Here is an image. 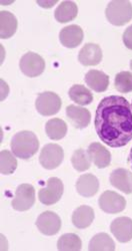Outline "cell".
<instances>
[{"label": "cell", "instance_id": "cb8c5ba5", "mask_svg": "<svg viewBox=\"0 0 132 251\" xmlns=\"http://www.w3.org/2000/svg\"><path fill=\"white\" fill-rule=\"evenodd\" d=\"M68 95L74 102L80 104V106H86V104L91 103L93 100L91 92L82 85L72 86L68 92Z\"/></svg>", "mask_w": 132, "mask_h": 251}, {"label": "cell", "instance_id": "4fadbf2b", "mask_svg": "<svg viewBox=\"0 0 132 251\" xmlns=\"http://www.w3.org/2000/svg\"><path fill=\"white\" fill-rule=\"evenodd\" d=\"M66 116L70 123L77 129H84L91 121L90 112L83 107H77L70 104L66 108Z\"/></svg>", "mask_w": 132, "mask_h": 251}, {"label": "cell", "instance_id": "603a6c76", "mask_svg": "<svg viewBox=\"0 0 132 251\" xmlns=\"http://www.w3.org/2000/svg\"><path fill=\"white\" fill-rule=\"evenodd\" d=\"M89 251H114L115 243L106 233H98L89 242Z\"/></svg>", "mask_w": 132, "mask_h": 251}, {"label": "cell", "instance_id": "8fae6325", "mask_svg": "<svg viewBox=\"0 0 132 251\" xmlns=\"http://www.w3.org/2000/svg\"><path fill=\"white\" fill-rule=\"evenodd\" d=\"M110 230L119 242L126 243L132 239V219L125 216L118 217L112 221Z\"/></svg>", "mask_w": 132, "mask_h": 251}, {"label": "cell", "instance_id": "277c9868", "mask_svg": "<svg viewBox=\"0 0 132 251\" xmlns=\"http://www.w3.org/2000/svg\"><path fill=\"white\" fill-rule=\"evenodd\" d=\"M61 103V99L58 95L52 92H44L38 95L35 100V108L40 115L49 117L59 112Z\"/></svg>", "mask_w": 132, "mask_h": 251}, {"label": "cell", "instance_id": "83f0119b", "mask_svg": "<svg viewBox=\"0 0 132 251\" xmlns=\"http://www.w3.org/2000/svg\"><path fill=\"white\" fill-rule=\"evenodd\" d=\"M114 86L116 90L122 94L132 92V74L129 72H121L116 75Z\"/></svg>", "mask_w": 132, "mask_h": 251}, {"label": "cell", "instance_id": "30bf717a", "mask_svg": "<svg viewBox=\"0 0 132 251\" xmlns=\"http://www.w3.org/2000/svg\"><path fill=\"white\" fill-rule=\"evenodd\" d=\"M36 226L42 234L52 236L59 232L61 228V219L56 213L45 211L38 216Z\"/></svg>", "mask_w": 132, "mask_h": 251}, {"label": "cell", "instance_id": "5bb4252c", "mask_svg": "<svg viewBox=\"0 0 132 251\" xmlns=\"http://www.w3.org/2000/svg\"><path fill=\"white\" fill-rule=\"evenodd\" d=\"M110 183L125 194L132 193V173L126 169L119 168L110 174Z\"/></svg>", "mask_w": 132, "mask_h": 251}, {"label": "cell", "instance_id": "f1b7e54d", "mask_svg": "<svg viewBox=\"0 0 132 251\" xmlns=\"http://www.w3.org/2000/svg\"><path fill=\"white\" fill-rule=\"evenodd\" d=\"M122 39H123L124 46H125L128 50H132V25L128 26V27L125 29V31H124V33H123V36H122Z\"/></svg>", "mask_w": 132, "mask_h": 251}, {"label": "cell", "instance_id": "4316f807", "mask_svg": "<svg viewBox=\"0 0 132 251\" xmlns=\"http://www.w3.org/2000/svg\"><path fill=\"white\" fill-rule=\"evenodd\" d=\"M7 150H3L0 153V171L3 175L13 174L17 168V160Z\"/></svg>", "mask_w": 132, "mask_h": 251}, {"label": "cell", "instance_id": "6da1fadb", "mask_svg": "<svg viewBox=\"0 0 132 251\" xmlns=\"http://www.w3.org/2000/svg\"><path fill=\"white\" fill-rule=\"evenodd\" d=\"M95 130L100 140L111 148H121L132 140V110L126 99L106 97L95 114Z\"/></svg>", "mask_w": 132, "mask_h": 251}, {"label": "cell", "instance_id": "f546056e", "mask_svg": "<svg viewBox=\"0 0 132 251\" xmlns=\"http://www.w3.org/2000/svg\"><path fill=\"white\" fill-rule=\"evenodd\" d=\"M57 3V0H53V1H45V2H42V1H37V4L40 5L43 8H50L53 5H55Z\"/></svg>", "mask_w": 132, "mask_h": 251}, {"label": "cell", "instance_id": "52a82bcc", "mask_svg": "<svg viewBox=\"0 0 132 251\" xmlns=\"http://www.w3.org/2000/svg\"><path fill=\"white\" fill-rule=\"evenodd\" d=\"M64 187L60 179L55 177L49 178L47 180L46 187H44L39 190V201L44 205H53L61 199Z\"/></svg>", "mask_w": 132, "mask_h": 251}, {"label": "cell", "instance_id": "7402d4cb", "mask_svg": "<svg viewBox=\"0 0 132 251\" xmlns=\"http://www.w3.org/2000/svg\"><path fill=\"white\" fill-rule=\"evenodd\" d=\"M45 132L49 139L58 141L63 139L67 133V125L61 119L54 118L46 123Z\"/></svg>", "mask_w": 132, "mask_h": 251}, {"label": "cell", "instance_id": "484cf974", "mask_svg": "<svg viewBox=\"0 0 132 251\" xmlns=\"http://www.w3.org/2000/svg\"><path fill=\"white\" fill-rule=\"evenodd\" d=\"M71 163L73 168L77 172H84L90 168L91 159L88 155V152L83 149H78L74 151L71 157Z\"/></svg>", "mask_w": 132, "mask_h": 251}, {"label": "cell", "instance_id": "5b68a950", "mask_svg": "<svg viewBox=\"0 0 132 251\" xmlns=\"http://www.w3.org/2000/svg\"><path fill=\"white\" fill-rule=\"evenodd\" d=\"M35 202V189L30 184H21L15 191V197L12 200V207L16 211L23 212L30 209Z\"/></svg>", "mask_w": 132, "mask_h": 251}, {"label": "cell", "instance_id": "7a4b0ae2", "mask_svg": "<svg viewBox=\"0 0 132 251\" xmlns=\"http://www.w3.org/2000/svg\"><path fill=\"white\" fill-rule=\"evenodd\" d=\"M10 147L12 153L23 160L33 157L39 149V141L36 135L30 131H22L13 136Z\"/></svg>", "mask_w": 132, "mask_h": 251}, {"label": "cell", "instance_id": "4dcf8cb0", "mask_svg": "<svg viewBox=\"0 0 132 251\" xmlns=\"http://www.w3.org/2000/svg\"><path fill=\"white\" fill-rule=\"evenodd\" d=\"M128 163H129V165H130V167H131V169H132V147H131V150H130V153H129Z\"/></svg>", "mask_w": 132, "mask_h": 251}, {"label": "cell", "instance_id": "7c38bea8", "mask_svg": "<svg viewBox=\"0 0 132 251\" xmlns=\"http://www.w3.org/2000/svg\"><path fill=\"white\" fill-rule=\"evenodd\" d=\"M60 43L63 47L74 49L83 40V30L78 25H69L61 29L59 33Z\"/></svg>", "mask_w": 132, "mask_h": 251}, {"label": "cell", "instance_id": "d6986e66", "mask_svg": "<svg viewBox=\"0 0 132 251\" xmlns=\"http://www.w3.org/2000/svg\"><path fill=\"white\" fill-rule=\"evenodd\" d=\"M94 220V210L87 205H82L75 209L72 214V223L78 229L89 227Z\"/></svg>", "mask_w": 132, "mask_h": 251}, {"label": "cell", "instance_id": "9c48e42d", "mask_svg": "<svg viewBox=\"0 0 132 251\" xmlns=\"http://www.w3.org/2000/svg\"><path fill=\"white\" fill-rule=\"evenodd\" d=\"M99 207L105 213L116 214L122 212L126 207V201L123 196L114 191H105L98 200Z\"/></svg>", "mask_w": 132, "mask_h": 251}, {"label": "cell", "instance_id": "1f68e13d", "mask_svg": "<svg viewBox=\"0 0 132 251\" xmlns=\"http://www.w3.org/2000/svg\"><path fill=\"white\" fill-rule=\"evenodd\" d=\"M130 69H131V71H132V59L130 60Z\"/></svg>", "mask_w": 132, "mask_h": 251}, {"label": "cell", "instance_id": "d4e9b609", "mask_svg": "<svg viewBox=\"0 0 132 251\" xmlns=\"http://www.w3.org/2000/svg\"><path fill=\"white\" fill-rule=\"evenodd\" d=\"M81 247V239L74 233H66L57 241V248L60 251H79Z\"/></svg>", "mask_w": 132, "mask_h": 251}, {"label": "cell", "instance_id": "ffe728a7", "mask_svg": "<svg viewBox=\"0 0 132 251\" xmlns=\"http://www.w3.org/2000/svg\"><path fill=\"white\" fill-rule=\"evenodd\" d=\"M78 7L73 1H62L55 10L54 16L58 23L66 24L72 22L77 16Z\"/></svg>", "mask_w": 132, "mask_h": 251}, {"label": "cell", "instance_id": "9a60e30c", "mask_svg": "<svg viewBox=\"0 0 132 251\" xmlns=\"http://www.w3.org/2000/svg\"><path fill=\"white\" fill-rule=\"evenodd\" d=\"M78 60L85 67L98 65L102 60V50L100 47L95 44L85 45L78 54Z\"/></svg>", "mask_w": 132, "mask_h": 251}, {"label": "cell", "instance_id": "ba28073f", "mask_svg": "<svg viewBox=\"0 0 132 251\" xmlns=\"http://www.w3.org/2000/svg\"><path fill=\"white\" fill-rule=\"evenodd\" d=\"M19 68L26 76L35 77L45 70V61L37 53L29 51L21 57Z\"/></svg>", "mask_w": 132, "mask_h": 251}, {"label": "cell", "instance_id": "d6a6232c", "mask_svg": "<svg viewBox=\"0 0 132 251\" xmlns=\"http://www.w3.org/2000/svg\"><path fill=\"white\" fill-rule=\"evenodd\" d=\"M131 108H132V106H131Z\"/></svg>", "mask_w": 132, "mask_h": 251}, {"label": "cell", "instance_id": "8992f818", "mask_svg": "<svg viewBox=\"0 0 132 251\" xmlns=\"http://www.w3.org/2000/svg\"><path fill=\"white\" fill-rule=\"evenodd\" d=\"M64 158L63 149L57 144H47L43 147L39 156V162L43 168L53 170L62 163Z\"/></svg>", "mask_w": 132, "mask_h": 251}, {"label": "cell", "instance_id": "3957f363", "mask_svg": "<svg viewBox=\"0 0 132 251\" xmlns=\"http://www.w3.org/2000/svg\"><path fill=\"white\" fill-rule=\"evenodd\" d=\"M105 15L111 25L122 26L132 19V4L128 0H113L108 3Z\"/></svg>", "mask_w": 132, "mask_h": 251}, {"label": "cell", "instance_id": "2e32d148", "mask_svg": "<svg viewBox=\"0 0 132 251\" xmlns=\"http://www.w3.org/2000/svg\"><path fill=\"white\" fill-rule=\"evenodd\" d=\"M87 152L97 168H106L111 162V154L100 143H91Z\"/></svg>", "mask_w": 132, "mask_h": 251}, {"label": "cell", "instance_id": "44dd1931", "mask_svg": "<svg viewBox=\"0 0 132 251\" xmlns=\"http://www.w3.org/2000/svg\"><path fill=\"white\" fill-rule=\"evenodd\" d=\"M17 29V19L9 11L0 12V36L2 39L9 38L14 35Z\"/></svg>", "mask_w": 132, "mask_h": 251}, {"label": "cell", "instance_id": "ac0fdd59", "mask_svg": "<svg viewBox=\"0 0 132 251\" xmlns=\"http://www.w3.org/2000/svg\"><path fill=\"white\" fill-rule=\"evenodd\" d=\"M85 82L94 92L103 93L108 88L109 76L103 72L91 70L85 75Z\"/></svg>", "mask_w": 132, "mask_h": 251}, {"label": "cell", "instance_id": "e0dca14e", "mask_svg": "<svg viewBox=\"0 0 132 251\" xmlns=\"http://www.w3.org/2000/svg\"><path fill=\"white\" fill-rule=\"evenodd\" d=\"M99 189V181L92 174H85L79 177L76 182L77 193L82 197H92Z\"/></svg>", "mask_w": 132, "mask_h": 251}]
</instances>
